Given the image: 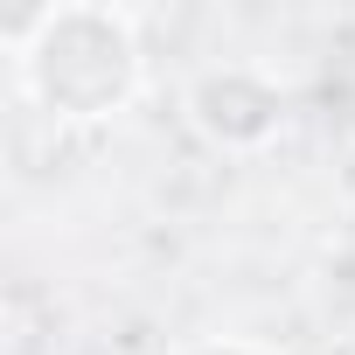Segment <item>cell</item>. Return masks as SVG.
Instances as JSON below:
<instances>
[{"mask_svg":"<svg viewBox=\"0 0 355 355\" xmlns=\"http://www.w3.org/2000/svg\"><path fill=\"white\" fill-rule=\"evenodd\" d=\"M202 355H251V348H202Z\"/></svg>","mask_w":355,"mask_h":355,"instance_id":"6da1fadb","label":"cell"}]
</instances>
